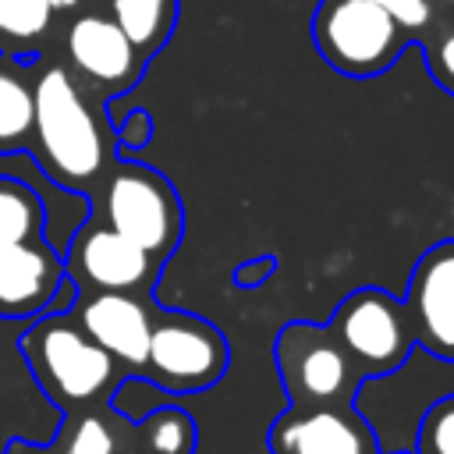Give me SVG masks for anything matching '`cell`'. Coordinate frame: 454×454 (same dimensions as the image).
Here are the masks:
<instances>
[{
	"label": "cell",
	"mask_w": 454,
	"mask_h": 454,
	"mask_svg": "<svg viewBox=\"0 0 454 454\" xmlns=\"http://www.w3.org/2000/svg\"><path fill=\"white\" fill-rule=\"evenodd\" d=\"M32 156L53 184L78 195H92L106 167L117 160V149L106 142L96 110L64 64H53L35 78Z\"/></svg>",
	"instance_id": "6da1fadb"
},
{
	"label": "cell",
	"mask_w": 454,
	"mask_h": 454,
	"mask_svg": "<svg viewBox=\"0 0 454 454\" xmlns=\"http://www.w3.org/2000/svg\"><path fill=\"white\" fill-rule=\"evenodd\" d=\"M21 355L39 390L64 411L110 401L121 383V365L78 326L71 309H53L32 319L21 333Z\"/></svg>",
	"instance_id": "7a4b0ae2"
},
{
	"label": "cell",
	"mask_w": 454,
	"mask_h": 454,
	"mask_svg": "<svg viewBox=\"0 0 454 454\" xmlns=\"http://www.w3.org/2000/svg\"><path fill=\"white\" fill-rule=\"evenodd\" d=\"M89 216L167 262L184 238V206L174 181L138 160L117 156L89 195Z\"/></svg>",
	"instance_id": "3957f363"
},
{
	"label": "cell",
	"mask_w": 454,
	"mask_h": 454,
	"mask_svg": "<svg viewBox=\"0 0 454 454\" xmlns=\"http://www.w3.org/2000/svg\"><path fill=\"white\" fill-rule=\"evenodd\" d=\"M316 53L348 78H372L397 64L415 35L369 0H319L312 11Z\"/></svg>",
	"instance_id": "277c9868"
},
{
	"label": "cell",
	"mask_w": 454,
	"mask_h": 454,
	"mask_svg": "<svg viewBox=\"0 0 454 454\" xmlns=\"http://www.w3.org/2000/svg\"><path fill=\"white\" fill-rule=\"evenodd\" d=\"M231 348L220 326L184 309H160L145 355V380L163 394H199L223 380Z\"/></svg>",
	"instance_id": "5b68a950"
},
{
	"label": "cell",
	"mask_w": 454,
	"mask_h": 454,
	"mask_svg": "<svg viewBox=\"0 0 454 454\" xmlns=\"http://www.w3.org/2000/svg\"><path fill=\"white\" fill-rule=\"evenodd\" d=\"M273 358L291 408L348 404L362 387V372L355 369V362L337 344L326 323L294 319L280 326L273 340Z\"/></svg>",
	"instance_id": "8992f818"
},
{
	"label": "cell",
	"mask_w": 454,
	"mask_h": 454,
	"mask_svg": "<svg viewBox=\"0 0 454 454\" xmlns=\"http://www.w3.org/2000/svg\"><path fill=\"white\" fill-rule=\"evenodd\" d=\"M326 326L337 337V344L348 351L362 380L397 372L415 348L404 301L383 287L348 291L337 301Z\"/></svg>",
	"instance_id": "52a82bcc"
},
{
	"label": "cell",
	"mask_w": 454,
	"mask_h": 454,
	"mask_svg": "<svg viewBox=\"0 0 454 454\" xmlns=\"http://www.w3.org/2000/svg\"><path fill=\"white\" fill-rule=\"evenodd\" d=\"M60 255L64 273L74 284V294H149L163 270L160 259H153L145 248H138L135 241H128L124 234L110 231L92 216L78 223Z\"/></svg>",
	"instance_id": "ba28073f"
},
{
	"label": "cell",
	"mask_w": 454,
	"mask_h": 454,
	"mask_svg": "<svg viewBox=\"0 0 454 454\" xmlns=\"http://www.w3.org/2000/svg\"><path fill=\"white\" fill-rule=\"evenodd\" d=\"M71 74L78 85H89L99 96V106H106L114 96L131 92L145 71V57L128 43V35L117 28L110 14H78L67 25L64 35Z\"/></svg>",
	"instance_id": "9c48e42d"
},
{
	"label": "cell",
	"mask_w": 454,
	"mask_h": 454,
	"mask_svg": "<svg viewBox=\"0 0 454 454\" xmlns=\"http://www.w3.org/2000/svg\"><path fill=\"white\" fill-rule=\"evenodd\" d=\"M401 301L415 344L454 362V238H443L419 255Z\"/></svg>",
	"instance_id": "30bf717a"
},
{
	"label": "cell",
	"mask_w": 454,
	"mask_h": 454,
	"mask_svg": "<svg viewBox=\"0 0 454 454\" xmlns=\"http://www.w3.org/2000/svg\"><path fill=\"white\" fill-rule=\"evenodd\" d=\"M71 316L128 376L145 372L153 316H156L149 294H117V291L78 294Z\"/></svg>",
	"instance_id": "8fae6325"
},
{
	"label": "cell",
	"mask_w": 454,
	"mask_h": 454,
	"mask_svg": "<svg viewBox=\"0 0 454 454\" xmlns=\"http://www.w3.org/2000/svg\"><path fill=\"white\" fill-rule=\"evenodd\" d=\"M64 287V255L53 241H46V234L0 245V319H35L53 312Z\"/></svg>",
	"instance_id": "7c38bea8"
},
{
	"label": "cell",
	"mask_w": 454,
	"mask_h": 454,
	"mask_svg": "<svg viewBox=\"0 0 454 454\" xmlns=\"http://www.w3.org/2000/svg\"><path fill=\"white\" fill-rule=\"evenodd\" d=\"M266 443L273 454H372V433L348 404L287 408Z\"/></svg>",
	"instance_id": "4fadbf2b"
},
{
	"label": "cell",
	"mask_w": 454,
	"mask_h": 454,
	"mask_svg": "<svg viewBox=\"0 0 454 454\" xmlns=\"http://www.w3.org/2000/svg\"><path fill=\"white\" fill-rule=\"evenodd\" d=\"M35 135V78L25 60L0 53V156L32 153Z\"/></svg>",
	"instance_id": "5bb4252c"
},
{
	"label": "cell",
	"mask_w": 454,
	"mask_h": 454,
	"mask_svg": "<svg viewBox=\"0 0 454 454\" xmlns=\"http://www.w3.org/2000/svg\"><path fill=\"white\" fill-rule=\"evenodd\" d=\"M110 18L128 35V43L145 60H153L174 32L177 0H110Z\"/></svg>",
	"instance_id": "9a60e30c"
},
{
	"label": "cell",
	"mask_w": 454,
	"mask_h": 454,
	"mask_svg": "<svg viewBox=\"0 0 454 454\" xmlns=\"http://www.w3.org/2000/svg\"><path fill=\"white\" fill-rule=\"evenodd\" d=\"M53 14L50 0H0V53L28 64L43 50Z\"/></svg>",
	"instance_id": "2e32d148"
},
{
	"label": "cell",
	"mask_w": 454,
	"mask_h": 454,
	"mask_svg": "<svg viewBox=\"0 0 454 454\" xmlns=\"http://www.w3.org/2000/svg\"><path fill=\"white\" fill-rule=\"evenodd\" d=\"M46 231V206L35 188L18 177L0 174V245H18L43 238Z\"/></svg>",
	"instance_id": "e0dca14e"
},
{
	"label": "cell",
	"mask_w": 454,
	"mask_h": 454,
	"mask_svg": "<svg viewBox=\"0 0 454 454\" xmlns=\"http://www.w3.org/2000/svg\"><path fill=\"white\" fill-rule=\"evenodd\" d=\"M142 443L149 454H195L199 447V426L195 419L177 404H160L138 422Z\"/></svg>",
	"instance_id": "ac0fdd59"
},
{
	"label": "cell",
	"mask_w": 454,
	"mask_h": 454,
	"mask_svg": "<svg viewBox=\"0 0 454 454\" xmlns=\"http://www.w3.org/2000/svg\"><path fill=\"white\" fill-rule=\"evenodd\" d=\"M57 454H117V436L110 422L92 408L64 411L57 429Z\"/></svg>",
	"instance_id": "d6986e66"
},
{
	"label": "cell",
	"mask_w": 454,
	"mask_h": 454,
	"mask_svg": "<svg viewBox=\"0 0 454 454\" xmlns=\"http://www.w3.org/2000/svg\"><path fill=\"white\" fill-rule=\"evenodd\" d=\"M419 50L426 57V67L440 89L454 96V18H440L422 39Z\"/></svg>",
	"instance_id": "ffe728a7"
},
{
	"label": "cell",
	"mask_w": 454,
	"mask_h": 454,
	"mask_svg": "<svg viewBox=\"0 0 454 454\" xmlns=\"http://www.w3.org/2000/svg\"><path fill=\"white\" fill-rule=\"evenodd\" d=\"M419 454H454V394L429 404L419 426Z\"/></svg>",
	"instance_id": "44dd1931"
},
{
	"label": "cell",
	"mask_w": 454,
	"mask_h": 454,
	"mask_svg": "<svg viewBox=\"0 0 454 454\" xmlns=\"http://www.w3.org/2000/svg\"><path fill=\"white\" fill-rule=\"evenodd\" d=\"M110 124H114V149H117V156H131V153L145 149L153 142V131H156L153 128V114L145 106L117 114Z\"/></svg>",
	"instance_id": "7402d4cb"
},
{
	"label": "cell",
	"mask_w": 454,
	"mask_h": 454,
	"mask_svg": "<svg viewBox=\"0 0 454 454\" xmlns=\"http://www.w3.org/2000/svg\"><path fill=\"white\" fill-rule=\"evenodd\" d=\"M369 4L383 7L397 25H404V28L415 35V43H419V39H422L436 21H440L426 0H369Z\"/></svg>",
	"instance_id": "603a6c76"
},
{
	"label": "cell",
	"mask_w": 454,
	"mask_h": 454,
	"mask_svg": "<svg viewBox=\"0 0 454 454\" xmlns=\"http://www.w3.org/2000/svg\"><path fill=\"white\" fill-rule=\"evenodd\" d=\"M273 273H277V255H255V259H245L241 266H234L231 280H234V287L252 291V287H262Z\"/></svg>",
	"instance_id": "cb8c5ba5"
},
{
	"label": "cell",
	"mask_w": 454,
	"mask_h": 454,
	"mask_svg": "<svg viewBox=\"0 0 454 454\" xmlns=\"http://www.w3.org/2000/svg\"><path fill=\"white\" fill-rule=\"evenodd\" d=\"M4 454H53V450H43V447H35V443H25V440H11Z\"/></svg>",
	"instance_id": "d4e9b609"
},
{
	"label": "cell",
	"mask_w": 454,
	"mask_h": 454,
	"mask_svg": "<svg viewBox=\"0 0 454 454\" xmlns=\"http://www.w3.org/2000/svg\"><path fill=\"white\" fill-rule=\"evenodd\" d=\"M436 18H454V0H426Z\"/></svg>",
	"instance_id": "484cf974"
},
{
	"label": "cell",
	"mask_w": 454,
	"mask_h": 454,
	"mask_svg": "<svg viewBox=\"0 0 454 454\" xmlns=\"http://www.w3.org/2000/svg\"><path fill=\"white\" fill-rule=\"evenodd\" d=\"M50 4H53V11H74L82 0H50Z\"/></svg>",
	"instance_id": "4316f807"
}]
</instances>
